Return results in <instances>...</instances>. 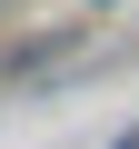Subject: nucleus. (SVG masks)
Returning <instances> with one entry per match:
<instances>
[{"label": "nucleus", "mask_w": 139, "mask_h": 149, "mask_svg": "<svg viewBox=\"0 0 139 149\" xmlns=\"http://www.w3.org/2000/svg\"><path fill=\"white\" fill-rule=\"evenodd\" d=\"M119 149H139V129H129V139H119Z\"/></svg>", "instance_id": "nucleus-1"}]
</instances>
